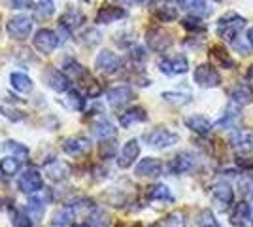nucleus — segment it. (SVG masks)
<instances>
[{"instance_id":"nucleus-1","label":"nucleus","mask_w":253,"mask_h":227,"mask_svg":"<svg viewBox=\"0 0 253 227\" xmlns=\"http://www.w3.org/2000/svg\"><path fill=\"white\" fill-rule=\"evenodd\" d=\"M246 27V19L236 15V13H227L217 21V34L221 36L225 42H232L240 31Z\"/></svg>"},{"instance_id":"nucleus-2","label":"nucleus","mask_w":253,"mask_h":227,"mask_svg":"<svg viewBox=\"0 0 253 227\" xmlns=\"http://www.w3.org/2000/svg\"><path fill=\"white\" fill-rule=\"evenodd\" d=\"M6 31L10 34V38L13 40H25L29 38L32 33V19L25 13H19V15H13L8 19L6 23Z\"/></svg>"},{"instance_id":"nucleus-3","label":"nucleus","mask_w":253,"mask_h":227,"mask_svg":"<svg viewBox=\"0 0 253 227\" xmlns=\"http://www.w3.org/2000/svg\"><path fill=\"white\" fill-rule=\"evenodd\" d=\"M59 44H61L59 34L51 31V29H40V31H36L34 38H32V45L43 55L55 51L59 47Z\"/></svg>"},{"instance_id":"nucleus-4","label":"nucleus","mask_w":253,"mask_h":227,"mask_svg":"<svg viewBox=\"0 0 253 227\" xmlns=\"http://www.w3.org/2000/svg\"><path fill=\"white\" fill-rule=\"evenodd\" d=\"M17 187L19 191L25 195H34V193H40L43 187V180H42V174L40 171L36 169H29L21 174L19 182H17Z\"/></svg>"},{"instance_id":"nucleus-5","label":"nucleus","mask_w":253,"mask_h":227,"mask_svg":"<svg viewBox=\"0 0 253 227\" xmlns=\"http://www.w3.org/2000/svg\"><path fill=\"white\" fill-rule=\"evenodd\" d=\"M123 65V61H121V57L116 53H112L110 49H102L100 53L96 55L95 59V66L98 72H102V74H117L119 72V68Z\"/></svg>"},{"instance_id":"nucleus-6","label":"nucleus","mask_w":253,"mask_h":227,"mask_svg":"<svg viewBox=\"0 0 253 227\" xmlns=\"http://www.w3.org/2000/svg\"><path fill=\"white\" fill-rule=\"evenodd\" d=\"M178 140V135L169 129H153L151 133L146 135V142L151 148H157V150H167L170 146H174Z\"/></svg>"},{"instance_id":"nucleus-7","label":"nucleus","mask_w":253,"mask_h":227,"mask_svg":"<svg viewBox=\"0 0 253 227\" xmlns=\"http://www.w3.org/2000/svg\"><path fill=\"white\" fill-rule=\"evenodd\" d=\"M161 72L167 76H178L185 74L189 70V61L185 55H176V57H163L159 61Z\"/></svg>"},{"instance_id":"nucleus-8","label":"nucleus","mask_w":253,"mask_h":227,"mask_svg":"<svg viewBox=\"0 0 253 227\" xmlns=\"http://www.w3.org/2000/svg\"><path fill=\"white\" fill-rule=\"evenodd\" d=\"M146 44L153 51H167L172 45V34L165 29H149L146 33Z\"/></svg>"},{"instance_id":"nucleus-9","label":"nucleus","mask_w":253,"mask_h":227,"mask_svg":"<svg viewBox=\"0 0 253 227\" xmlns=\"http://www.w3.org/2000/svg\"><path fill=\"white\" fill-rule=\"evenodd\" d=\"M195 82L199 84L201 87H206V89H210V87H217L221 84V76L219 72L210 65H199L195 68Z\"/></svg>"},{"instance_id":"nucleus-10","label":"nucleus","mask_w":253,"mask_h":227,"mask_svg":"<svg viewBox=\"0 0 253 227\" xmlns=\"http://www.w3.org/2000/svg\"><path fill=\"white\" fill-rule=\"evenodd\" d=\"M43 84L49 87V89H53V91H57V93H64V91L70 89L68 76H64L57 68H45V72H43Z\"/></svg>"},{"instance_id":"nucleus-11","label":"nucleus","mask_w":253,"mask_h":227,"mask_svg":"<svg viewBox=\"0 0 253 227\" xmlns=\"http://www.w3.org/2000/svg\"><path fill=\"white\" fill-rule=\"evenodd\" d=\"M151 11H153V15L157 17L159 21L170 23L178 19V6L172 0H155Z\"/></svg>"},{"instance_id":"nucleus-12","label":"nucleus","mask_w":253,"mask_h":227,"mask_svg":"<svg viewBox=\"0 0 253 227\" xmlns=\"http://www.w3.org/2000/svg\"><path fill=\"white\" fill-rule=\"evenodd\" d=\"M197 167V157L191 151H179L170 163V171L174 174H185Z\"/></svg>"},{"instance_id":"nucleus-13","label":"nucleus","mask_w":253,"mask_h":227,"mask_svg":"<svg viewBox=\"0 0 253 227\" xmlns=\"http://www.w3.org/2000/svg\"><path fill=\"white\" fill-rule=\"evenodd\" d=\"M134 173L140 178H157V176L163 174V163L155 159V157H146V159H142L136 165Z\"/></svg>"},{"instance_id":"nucleus-14","label":"nucleus","mask_w":253,"mask_h":227,"mask_svg":"<svg viewBox=\"0 0 253 227\" xmlns=\"http://www.w3.org/2000/svg\"><path fill=\"white\" fill-rule=\"evenodd\" d=\"M231 146H232V150L242 151V153L252 151L253 150V131L236 129L231 135Z\"/></svg>"},{"instance_id":"nucleus-15","label":"nucleus","mask_w":253,"mask_h":227,"mask_svg":"<svg viewBox=\"0 0 253 227\" xmlns=\"http://www.w3.org/2000/svg\"><path fill=\"white\" fill-rule=\"evenodd\" d=\"M211 201L219 206L221 210H227L232 205V201H234V191L231 189V185L225 184V182L213 185V189H211Z\"/></svg>"},{"instance_id":"nucleus-16","label":"nucleus","mask_w":253,"mask_h":227,"mask_svg":"<svg viewBox=\"0 0 253 227\" xmlns=\"http://www.w3.org/2000/svg\"><path fill=\"white\" fill-rule=\"evenodd\" d=\"M138 155H140V144L138 140H128L121 148V153H119V159H117V165L121 167V169H128V167H132L134 161L138 159Z\"/></svg>"},{"instance_id":"nucleus-17","label":"nucleus","mask_w":253,"mask_h":227,"mask_svg":"<svg viewBox=\"0 0 253 227\" xmlns=\"http://www.w3.org/2000/svg\"><path fill=\"white\" fill-rule=\"evenodd\" d=\"M63 150L68 155H82L91 150V140L85 136H68L63 140Z\"/></svg>"},{"instance_id":"nucleus-18","label":"nucleus","mask_w":253,"mask_h":227,"mask_svg":"<svg viewBox=\"0 0 253 227\" xmlns=\"http://www.w3.org/2000/svg\"><path fill=\"white\" fill-rule=\"evenodd\" d=\"M185 125H187V129H191L195 135H199V136H208L211 133V129H213L210 119H206L204 116H199V114L185 118Z\"/></svg>"},{"instance_id":"nucleus-19","label":"nucleus","mask_w":253,"mask_h":227,"mask_svg":"<svg viewBox=\"0 0 253 227\" xmlns=\"http://www.w3.org/2000/svg\"><path fill=\"white\" fill-rule=\"evenodd\" d=\"M123 17H126V11L119 6H102L96 11V23H100V25H110Z\"/></svg>"},{"instance_id":"nucleus-20","label":"nucleus","mask_w":253,"mask_h":227,"mask_svg":"<svg viewBox=\"0 0 253 227\" xmlns=\"http://www.w3.org/2000/svg\"><path fill=\"white\" fill-rule=\"evenodd\" d=\"M106 97H108V102H110L112 106H121V104H126L130 98L134 97V93H132L130 87L117 86V87H112V89L106 93Z\"/></svg>"},{"instance_id":"nucleus-21","label":"nucleus","mask_w":253,"mask_h":227,"mask_svg":"<svg viewBox=\"0 0 253 227\" xmlns=\"http://www.w3.org/2000/svg\"><path fill=\"white\" fill-rule=\"evenodd\" d=\"M146 119H148L146 110L142 108V106H132V108H128L126 112H123V114L119 116V123H121V127H130V125H134V123L146 121Z\"/></svg>"},{"instance_id":"nucleus-22","label":"nucleus","mask_w":253,"mask_h":227,"mask_svg":"<svg viewBox=\"0 0 253 227\" xmlns=\"http://www.w3.org/2000/svg\"><path fill=\"white\" fill-rule=\"evenodd\" d=\"M181 8L191 11V15L197 17H208L211 13V8L206 4V0H176Z\"/></svg>"},{"instance_id":"nucleus-23","label":"nucleus","mask_w":253,"mask_h":227,"mask_svg":"<svg viewBox=\"0 0 253 227\" xmlns=\"http://www.w3.org/2000/svg\"><path fill=\"white\" fill-rule=\"evenodd\" d=\"M85 21V15L80 10L76 8H70L68 11H64V15L61 17V29H66V31H74L78 27H82Z\"/></svg>"},{"instance_id":"nucleus-24","label":"nucleus","mask_w":253,"mask_h":227,"mask_svg":"<svg viewBox=\"0 0 253 227\" xmlns=\"http://www.w3.org/2000/svg\"><path fill=\"white\" fill-rule=\"evenodd\" d=\"M248 222H252V208L244 201V203H238V205L234 206V210H232L231 214V224L232 226L244 227L248 226Z\"/></svg>"},{"instance_id":"nucleus-25","label":"nucleus","mask_w":253,"mask_h":227,"mask_svg":"<svg viewBox=\"0 0 253 227\" xmlns=\"http://www.w3.org/2000/svg\"><path fill=\"white\" fill-rule=\"evenodd\" d=\"M10 84H11V87H13L17 93H21V95L31 93L32 87H34V86H32V80L25 74V72H11Z\"/></svg>"},{"instance_id":"nucleus-26","label":"nucleus","mask_w":253,"mask_h":227,"mask_svg":"<svg viewBox=\"0 0 253 227\" xmlns=\"http://www.w3.org/2000/svg\"><path fill=\"white\" fill-rule=\"evenodd\" d=\"M210 59L221 68H234V59L223 49L221 45H211L210 47Z\"/></svg>"},{"instance_id":"nucleus-27","label":"nucleus","mask_w":253,"mask_h":227,"mask_svg":"<svg viewBox=\"0 0 253 227\" xmlns=\"http://www.w3.org/2000/svg\"><path fill=\"white\" fill-rule=\"evenodd\" d=\"M76 218V212L72 205L70 206H63V208H59L51 218V224L55 227H66V226H72V222H74Z\"/></svg>"},{"instance_id":"nucleus-28","label":"nucleus","mask_w":253,"mask_h":227,"mask_svg":"<svg viewBox=\"0 0 253 227\" xmlns=\"http://www.w3.org/2000/svg\"><path fill=\"white\" fill-rule=\"evenodd\" d=\"M47 176L53 182H63L70 176V167L63 161H53L51 165H47Z\"/></svg>"},{"instance_id":"nucleus-29","label":"nucleus","mask_w":253,"mask_h":227,"mask_svg":"<svg viewBox=\"0 0 253 227\" xmlns=\"http://www.w3.org/2000/svg\"><path fill=\"white\" fill-rule=\"evenodd\" d=\"M27 214L32 218V222H40L43 218V214H45V201L40 199L38 193H36V197H31V199H29Z\"/></svg>"},{"instance_id":"nucleus-30","label":"nucleus","mask_w":253,"mask_h":227,"mask_svg":"<svg viewBox=\"0 0 253 227\" xmlns=\"http://www.w3.org/2000/svg\"><path fill=\"white\" fill-rule=\"evenodd\" d=\"M240 106H236L234 102H232L229 108L225 110V114H223V118L217 121V127H221V129H232L238 121H240V112H238Z\"/></svg>"},{"instance_id":"nucleus-31","label":"nucleus","mask_w":253,"mask_h":227,"mask_svg":"<svg viewBox=\"0 0 253 227\" xmlns=\"http://www.w3.org/2000/svg\"><path fill=\"white\" fill-rule=\"evenodd\" d=\"M149 201H163V203H172L174 195L170 193V189L165 184H155L148 189Z\"/></svg>"},{"instance_id":"nucleus-32","label":"nucleus","mask_w":253,"mask_h":227,"mask_svg":"<svg viewBox=\"0 0 253 227\" xmlns=\"http://www.w3.org/2000/svg\"><path fill=\"white\" fill-rule=\"evenodd\" d=\"M231 98L236 106H246L252 102V89L248 86H236L232 89Z\"/></svg>"},{"instance_id":"nucleus-33","label":"nucleus","mask_w":253,"mask_h":227,"mask_svg":"<svg viewBox=\"0 0 253 227\" xmlns=\"http://www.w3.org/2000/svg\"><path fill=\"white\" fill-rule=\"evenodd\" d=\"M93 135H95L98 140H108V138H112L114 135H116V127L110 123V121H96L95 127H93Z\"/></svg>"},{"instance_id":"nucleus-34","label":"nucleus","mask_w":253,"mask_h":227,"mask_svg":"<svg viewBox=\"0 0 253 227\" xmlns=\"http://www.w3.org/2000/svg\"><path fill=\"white\" fill-rule=\"evenodd\" d=\"M161 97L165 98L169 104H174V106H183L191 100V93L189 91H167L163 93Z\"/></svg>"},{"instance_id":"nucleus-35","label":"nucleus","mask_w":253,"mask_h":227,"mask_svg":"<svg viewBox=\"0 0 253 227\" xmlns=\"http://www.w3.org/2000/svg\"><path fill=\"white\" fill-rule=\"evenodd\" d=\"M87 227H112V218L104 210H93L89 214Z\"/></svg>"},{"instance_id":"nucleus-36","label":"nucleus","mask_w":253,"mask_h":227,"mask_svg":"<svg viewBox=\"0 0 253 227\" xmlns=\"http://www.w3.org/2000/svg\"><path fill=\"white\" fill-rule=\"evenodd\" d=\"M21 171V161L17 159V157H4L2 161H0V173L4 174V176H15V174Z\"/></svg>"},{"instance_id":"nucleus-37","label":"nucleus","mask_w":253,"mask_h":227,"mask_svg":"<svg viewBox=\"0 0 253 227\" xmlns=\"http://www.w3.org/2000/svg\"><path fill=\"white\" fill-rule=\"evenodd\" d=\"M10 220H11V226L13 227H32V218L27 214V210H17L13 208L10 212Z\"/></svg>"},{"instance_id":"nucleus-38","label":"nucleus","mask_w":253,"mask_h":227,"mask_svg":"<svg viewBox=\"0 0 253 227\" xmlns=\"http://www.w3.org/2000/svg\"><path fill=\"white\" fill-rule=\"evenodd\" d=\"M197 226L199 227H219V222L215 220V216H213V212L211 210H208V208H204V210H201L199 214H197Z\"/></svg>"},{"instance_id":"nucleus-39","label":"nucleus","mask_w":253,"mask_h":227,"mask_svg":"<svg viewBox=\"0 0 253 227\" xmlns=\"http://www.w3.org/2000/svg\"><path fill=\"white\" fill-rule=\"evenodd\" d=\"M34 11H36V17L38 19H47V17H51L53 13H55V4H53L51 0H42L34 8Z\"/></svg>"},{"instance_id":"nucleus-40","label":"nucleus","mask_w":253,"mask_h":227,"mask_svg":"<svg viewBox=\"0 0 253 227\" xmlns=\"http://www.w3.org/2000/svg\"><path fill=\"white\" fill-rule=\"evenodd\" d=\"M183 29H187V31H193V33H202L204 29H206V25L201 21V17H197V15H189V17H185L183 21Z\"/></svg>"},{"instance_id":"nucleus-41","label":"nucleus","mask_w":253,"mask_h":227,"mask_svg":"<svg viewBox=\"0 0 253 227\" xmlns=\"http://www.w3.org/2000/svg\"><path fill=\"white\" fill-rule=\"evenodd\" d=\"M238 189L246 201H253V176H246L240 180L238 184Z\"/></svg>"},{"instance_id":"nucleus-42","label":"nucleus","mask_w":253,"mask_h":227,"mask_svg":"<svg viewBox=\"0 0 253 227\" xmlns=\"http://www.w3.org/2000/svg\"><path fill=\"white\" fill-rule=\"evenodd\" d=\"M100 38H102V34L98 33L96 29H87L84 34H82V38H80V42L85 44V45H95V44L100 42Z\"/></svg>"},{"instance_id":"nucleus-43","label":"nucleus","mask_w":253,"mask_h":227,"mask_svg":"<svg viewBox=\"0 0 253 227\" xmlns=\"http://www.w3.org/2000/svg\"><path fill=\"white\" fill-rule=\"evenodd\" d=\"M4 148L8 151H11V153H17L19 157H27V155H29V148H27L25 144H19V142H15V140H6Z\"/></svg>"},{"instance_id":"nucleus-44","label":"nucleus","mask_w":253,"mask_h":227,"mask_svg":"<svg viewBox=\"0 0 253 227\" xmlns=\"http://www.w3.org/2000/svg\"><path fill=\"white\" fill-rule=\"evenodd\" d=\"M116 151H117L116 142H102V144L98 146V153H100V159H112V157L116 155Z\"/></svg>"},{"instance_id":"nucleus-45","label":"nucleus","mask_w":253,"mask_h":227,"mask_svg":"<svg viewBox=\"0 0 253 227\" xmlns=\"http://www.w3.org/2000/svg\"><path fill=\"white\" fill-rule=\"evenodd\" d=\"M232 45H234V49H236L238 53H242V55H248L250 49H252V42H250L248 38H236V40H232Z\"/></svg>"},{"instance_id":"nucleus-46","label":"nucleus","mask_w":253,"mask_h":227,"mask_svg":"<svg viewBox=\"0 0 253 227\" xmlns=\"http://www.w3.org/2000/svg\"><path fill=\"white\" fill-rule=\"evenodd\" d=\"M66 93H68V95H66V97H68V102H70L76 110L84 108V97H82L78 91H70V89H68Z\"/></svg>"},{"instance_id":"nucleus-47","label":"nucleus","mask_w":253,"mask_h":227,"mask_svg":"<svg viewBox=\"0 0 253 227\" xmlns=\"http://www.w3.org/2000/svg\"><path fill=\"white\" fill-rule=\"evenodd\" d=\"M130 57H132L134 61H144V59H146V49H144V47H132Z\"/></svg>"},{"instance_id":"nucleus-48","label":"nucleus","mask_w":253,"mask_h":227,"mask_svg":"<svg viewBox=\"0 0 253 227\" xmlns=\"http://www.w3.org/2000/svg\"><path fill=\"white\" fill-rule=\"evenodd\" d=\"M13 8H29L32 4V0H10Z\"/></svg>"},{"instance_id":"nucleus-49","label":"nucleus","mask_w":253,"mask_h":227,"mask_svg":"<svg viewBox=\"0 0 253 227\" xmlns=\"http://www.w3.org/2000/svg\"><path fill=\"white\" fill-rule=\"evenodd\" d=\"M236 165H238V167H244V169H248V167H253V159L252 161H244L242 157H240V159H236Z\"/></svg>"},{"instance_id":"nucleus-50","label":"nucleus","mask_w":253,"mask_h":227,"mask_svg":"<svg viewBox=\"0 0 253 227\" xmlns=\"http://www.w3.org/2000/svg\"><path fill=\"white\" fill-rule=\"evenodd\" d=\"M248 82H250V87L253 89V65L248 68Z\"/></svg>"},{"instance_id":"nucleus-51","label":"nucleus","mask_w":253,"mask_h":227,"mask_svg":"<svg viewBox=\"0 0 253 227\" xmlns=\"http://www.w3.org/2000/svg\"><path fill=\"white\" fill-rule=\"evenodd\" d=\"M248 40H250V42H252V45H253V27L248 31Z\"/></svg>"},{"instance_id":"nucleus-52","label":"nucleus","mask_w":253,"mask_h":227,"mask_svg":"<svg viewBox=\"0 0 253 227\" xmlns=\"http://www.w3.org/2000/svg\"><path fill=\"white\" fill-rule=\"evenodd\" d=\"M132 2H136V4H149L151 0H132Z\"/></svg>"},{"instance_id":"nucleus-53","label":"nucleus","mask_w":253,"mask_h":227,"mask_svg":"<svg viewBox=\"0 0 253 227\" xmlns=\"http://www.w3.org/2000/svg\"><path fill=\"white\" fill-rule=\"evenodd\" d=\"M252 218H253V208H252ZM252 222H253V220H252Z\"/></svg>"},{"instance_id":"nucleus-54","label":"nucleus","mask_w":253,"mask_h":227,"mask_svg":"<svg viewBox=\"0 0 253 227\" xmlns=\"http://www.w3.org/2000/svg\"><path fill=\"white\" fill-rule=\"evenodd\" d=\"M215 2H223V0H215Z\"/></svg>"},{"instance_id":"nucleus-55","label":"nucleus","mask_w":253,"mask_h":227,"mask_svg":"<svg viewBox=\"0 0 253 227\" xmlns=\"http://www.w3.org/2000/svg\"><path fill=\"white\" fill-rule=\"evenodd\" d=\"M85 2H89V0H85Z\"/></svg>"}]
</instances>
